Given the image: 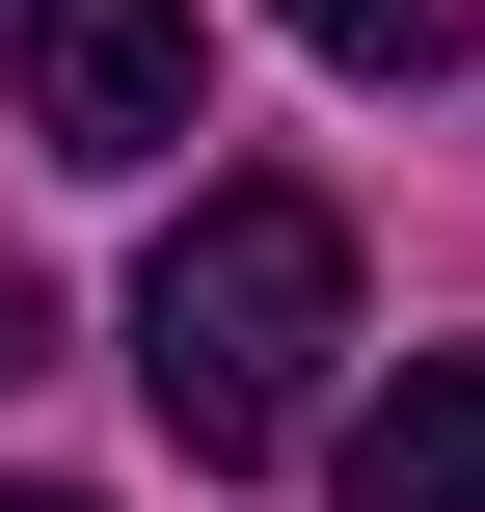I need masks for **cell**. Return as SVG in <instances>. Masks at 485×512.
I'll return each instance as SVG.
<instances>
[{"mask_svg": "<svg viewBox=\"0 0 485 512\" xmlns=\"http://www.w3.org/2000/svg\"><path fill=\"white\" fill-rule=\"evenodd\" d=\"M324 351H351V216L324 189H189L162 270H135V405L189 459H297Z\"/></svg>", "mask_w": 485, "mask_h": 512, "instance_id": "cell-1", "label": "cell"}, {"mask_svg": "<svg viewBox=\"0 0 485 512\" xmlns=\"http://www.w3.org/2000/svg\"><path fill=\"white\" fill-rule=\"evenodd\" d=\"M189 108H216L189 0H27V135L54 162H189Z\"/></svg>", "mask_w": 485, "mask_h": 512, "instance_id": "cell-2", "label": "cell"}, {"mask_svg": "<svg viewBox=\"0 0 485 512\" xmlns=\"http://www.w3.org/2000/svg\"><path fill=\"white\" fill-rule=\"evenodd\" d=\"M351 512H485V351H405V405L351 432Z\"/></svg>", "mask_w": 485, "mask_h": 512, "instance_id": "cell-3", "label": "cell"}, {"mask_svg": "<svg viewBox=\"0 0 485 512\" xmlns=\"http://www.w3.org/2000/svg\"><path fill=\"white\" fill-rule=\"evenodd\" d=\"M297 54H324V81H459L485 0H297Z\"/></svg>", "mask_w": 485, "mask_h": 512, "instance_id": "cell-4", "label": "cell"}, {"mask_svg": "<svg viewBox=\"0 0 485 512\" xmlns=\"http://www.w3.org/2000/svg\"><path fill=\"white\" fill-rule=\"evenodd\" d=\"M0 378H54V297H27V270H0Z\"/></svg>", "mask_w": 485, "mask_h": 512, "instance_id": "cell-5", "label": "cell"}, {"mask_svg": "<svg viewBox=\"0 0 485 512\" xmlns=\"http://www.w3.org/2000/svg\"><path fill=\"white\" fill-rule=\"evenodd\" d=\"M0 512H81V486H0Z\"/></svg>", "mask_w": 485, "mask_h": 512, "instance_id": "cell-6", "label": "cell"}]
</instances>
